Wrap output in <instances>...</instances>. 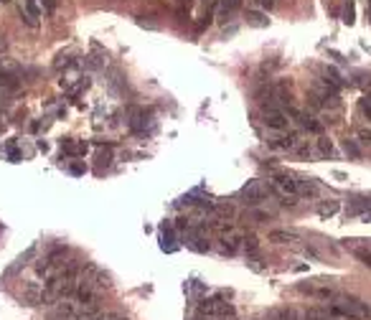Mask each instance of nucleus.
<instances>
[{
  "label": "nucleus",
  "mask_w": 371,
  "mask_h": 320,
  "mask_svg": "<svg viewBox=\"0 0 371 320\" xmlns=\"http://www.w3.org/2000/svg\"><path fill=\"white\" fill-rule=\"evenodd\" d=\"M333 315H341V318H351V320H366L371 315L369 305L361 300H353V297H343L341 303H336L331 307Z\"/></svg>",
  "instance_id": "f257e3e1"
},
{
  "label": "nucleus",
  "mask_w": 371,
  "mask_h": 320,
  "mask_svg": "<svg viewBox=\"0 0 371 320\" xmlns=\"http://www.w3.org/2000/svg\"><path fill=\"white\" fill-rule=\"evenodd\" d=\"M262 122L269 127V130H277L283 132L287 127V115L283 112V109H277L275 104H262Z\"/></svg>",
  "instance_id": "f03ea898"
},
{
  "label": "nucleus",
  "mask_w": 371,
  "mask_h": 320,
  "mask_svg": "<svg viewBox=\"0 0 371 320\" xmlns=\"http://www.w3.org/2000/svg\"><path fill=\"white\" fill-rule=\"evenodd\" d=\"M127 117H130V130L135 132V135H142V132H148L150 109H142V107H130V109H127Z\"/></svg>",
  "instance_id": "7ed1b4c3"
},
{
  "label": "nucleus",
  "mask_w": 371,
  "mask_h": 320,
  "mask_svg": "<svg viewBox=\"0 0 371 320\" xmlns=\"http://www.w3.org/2000/svg\"><path fill=\"white\" fill-rule=\"evenodd\" d=\"M242 196L247 198V203H249V206H257V203H262L267 198V188H265L262 181H249V183H244Z\"/></svg>",
  "instance_id": "20e7f679"
},
{
  "label": "nucleus",
  "mask_w": 371,
  "mask_h": 320,
  "mask_svg": "<svg viewBox=\"0 0 371 320\" xmlns=\"http://www.w3.org/2000/svg\"><path fill=\"white\" fill-rule=\"evenodd\" d=\"M23 20L31 28H38V20H41V5L38 0H23V10H20Z\"/></svg>",
  "instance_id": "39448f33"
},
{
  "label": "nucleus",
  "mask_w": 371,
  "mask_h": 320,
  "mask_svg": "<svg viewBox=\"0 0 371 320\" xmlns=\"http://www.w3.org/2000/svg\"><path fill=\"white\" fill-rule=\"evenodd\" d=\"M287 112L298 119V125H300V127H305V130H310V132H320V130H323V127H320V122H318V119L313 117V115H308V112H300V109H295L292 104L287 107Z\"/></svg>",
  "instance_id": "423d86ee"
},
{
  "label": "nucleus",
  "mask_w": 371,
  "mask_h": 320,
  "mask_svg": "<svg viewBox=\"0 0 371 320\" xmlns=\"http://www.w3.org/2000/svg\"><path fill=\"white\" fill-rule=\"evenodd\" d=\"M275 185L285 196H298V178L290 173H275Z\"/></svg>",
  "instance_id": "0eeeda50"
},
{
  "label": "nucleus",
  "mask_w": 371,
  "mask_h": 320,
  "mask_svg": "<svg viewBox=\"0 0 371 320\" xmlns=\"http://www.w3.org/2000/svg\"><path fill=\"white\" fill-rule=\"evenodd\" d=\"M76 300H79L82 305H94L97 297H94V290H92V282H79L76 285Z\"/></svg>",
  "instance_id": "6e6552de"
},
{
  "label": "nucleus",
  "mask_w": 371,
  "mask_h": 320,
  "mask_svg": "<svg viewBox=\"0 0 371 320\" xmlns=\"http://www.w3.org/2000/svg\"><path fill=\"white\" fill-rule=\"evenodd\" d=\"M0 86H3V89H8V92L20 89V79H18V74H16V71H10V69H3V71H0Z\"/></svg>",
  "instance_id": "1a4fd4ad"
},
{
  "label": "nucleus",
  "mask_w": 371,
  "mask_h": 320,
  "mask_svg": "<svg viewBox=\"0 0 371 320\" xmlns=\"http://www.w3.org/2000/svg\"><path fill=\"white\" fill-rule=\"evenodd\" d=\"M316 152H318L320 158H325V160L336 158V148H333V142L328 137H318L316 140Z\"/></svg>",
  "instance_id": "9d476101"
},
{
  "label": "nucleus",
  "mask_w": 371,
  "mask_h": 320,
  "mask_svg": "<svg viewBox=\"0 0 371 320\" xmlns=\"http://www.w3.org/2000/svg\"><path fill=\"white\" fill-rule=\"evenodd\" d=\"M269 241L290 244V241H298V234H295V231H285V229H275V231H269Z\"/></svg>",
  "instance_id": "9b49d317"
},
{
  "label": "nucleus",
  "mask_w": 371,
  "mask_h": 320,
  "mask_svg": "<svg viewBox=\"0 0 371 320\" xmlns=\"http://www.w3.org/2000/svg\"><path fill=\"white\" fill-rule=\"evenodd\" d=\"M318 183L316 178H298V196H316Z\"/></svg>",
  "instance_id": "f8f14e48"
},
{
  "label": "nucleus",
  "mask_w": 371,
  "mask_h": 320,
  "mask_svg": "<svg viewBox=\"0 0 371 320\" xmlns=\"http://www.w3.org/2000/svg\"><path fill=\"white\" fill-rule=\"evenodd\" d=\"M267 320H300V313L290 310V307H277L267 315Z\"/></svg>",
  "instance_id": "ddd939ff"
},
{
  "label": "nucleus",
  "mask_w": 371,
  "mask_h": 320,
  "mask_svg": "<svg viewBox=\"0 0 371 320\" xmlns=\"http://www.w3.org/2000/svg\"><path fill=\"white\" fill-rule=\"evenodd\" d=\"M302 320H336V315L331 310H320V307H310L302 313Z\"/></svg>",
  "instance_id": "4468645a"
},
{
  "label": "nucleus",
  "mask_w": 371,
  "mask_h": 320,
  "mask_svg": "<svg viewBox=\"0 0 371 320\" xmlns=\"http://www.w3.org/2000/svg\"><path fill=\"white\" fill-rule=\"evenodd\" d=\"M247 20H249V26H254V28H267L269 26V18L262 13V10H249V13H247Z\"/></svg>",
  "instance_id": "2eb2a0df"
},
{
  "label": "nucleus",
  "mask_w": 371,
  "mask_h": 320,
  "mask_svg": "<svg viewBox=\"0 0 371 320\" xmlns=\"http://www.w3.org/2000/svg\"><path fill=\"white\" fill-rule=\"evenodd\" d=\"M371 208V198H356V201L348 206V216H358V214H366Z\"/></svg>",
  "instance_id": "dca6fc26"
},
{
  "label": "nucleus",
  "mask_w": 371,
  "mask_h": 320,
  "mask_svg": "<svg viewBox=\"0 0 371 320\" xmlns=\"http://www.w3.org/2000/svg\"><path fill=\"white\" fill-rule=\"evenodd\" d=\"M338 211H341V201H323V203L318 206V214H320V219H328V216L338 214Z\"/></svg>",
  "instance_id": "f3484780"
},
{
  "label": "nucleus",
  "mask_w": 371,
  "mask_h": 320,
  "mask_svg": "<svg viewBox=\"0 0 371 320\" xmlns=\"http://www.w3.org/2000/svg\"><path fill=\"white\" fill-rule=\"evenodd\" d=\"M41 295H43V292H38V285L31 282L28 290H26V303H28V305H38V303H41Z\"/></svg>",
  "instance_id": "a211bd4d"
},
{
  "label": "nucleus",
  "mask_w": 371,
  "mask_h": 320,
  "mask_svg": "<svg viewBox=\"0 0 371 320\" xmlns=\"http://www.w3.org/2000/svg\"><path fill=\"white\" fill-rule=\"evenodd\" d=\"M213 211H216L224 221H227V219H231L234 216V206L231 203H213Z\"/></svg>",
  "instance_id": "6ab92c4d"
},
{
  "label": "nucleus",
  "mask_w": 371,
  "mask_h": 320,
  "mask_svg": "<svg viewBox=\"0 0 371 320\" xmlns=\"http://www.w3.org/2000/svg\"><path fill=\"white\" fill-rule=\"evenodd\" d=\"M353 20H356L353 3H351V0H346V5H343V23H346V26H353Z\"/></svg>",
  "instance_id": "aec40b11"
},
{
  "label": "nucleus",
  "mask_w": 371,
  "mask_h": 320,
  "mask_svg": "<svg viewBox=\"0 0 371 320\" xmlns=\"http://www.w3.org/2000/svg\"><path fill=\"white\" fill-rule=\"evenodd\" d=\"M51 269H53V262H51L49 257H43V259L36 262V274H38V277H43V274L51 272Z\"/></svg>",
  "instance_id": "412c9836"
},
{
  "label": "nucleus",
  "mask_w": 371,
  "mask_h": 320,
  "mask_svg": "<svg viewBox=\"0 0 371 320\" xmlns=\"http://www.w3.org/2000/svg\"><path fill=\"white\" fill-rule=\"evenodd\" d=\"M219 3H221V10H219V13H221V16H229L231 10H237V8L242 5V0H219Z\"/></svg>",
  "instance_id": "4be33fe9"
},
{
  "label": "nucleus",
  "mask_w": 371,
  "mask_h": 320,
  "mask_svg": "<svg viewBox=\"0 0 371 320\" xmlns=\"http://www.w3.org/2000/svg\"><path fill=\"white\" fill-rule=\"evenodd\" d=\"M242 241H244V249H247V252H249V254H254V252H257V249H260V239H257L254 234H249V236H244Z\"/></svg>",
  "instance_id": "5701e85b"
},
{
  "label": "nucleus",
  "mask_w": 371,
  "mask_h": 320,
  "mask_svg": "<svg viewBox=\"0 0 371 320\" xmlns=\"http://www.w3.org/2000/svg\"><path fill=\"white\" fill-rule=\"evenodd\" d=\"M353 257H356V259H361V262L366 264V267L371 269V252H369V249H361V247H356V249H353Z\"/></svg>",
  "instance_id": "b1692460"
},
{
  "label": "nucleus",
  "mask_w": 371,
  "mask_h": 320,
  "mask_svg": "<svg viewBox=\"0 0 371 320\" xmlns=\"http://www.w3.org/2000/svg\"><path fill=\"white\" fill-rule=\"evenodd\" d=\"M94 277H97V285H99V287H112V277H109V274H105L102 269L94 267Z\"/></svg>",
  "instance_id": "393cba45"
},
{
  "label": "nucleus",
  "mask_w": 371,
  "mask_h": 320,
  "mask_svg": "<svg viewBox=\"0 0 371 320\" xmlns=\"http://www.w3.org/2000/svg\"><path fill=\"white\" fill-rule=\"evenodd\" d=\"M346 152H348V155H351V158H361V150H358V145H356V142L353 140H346Z\"/></svg>",
  "instance_id": "a878e982"
},
{
  "label": "nucleus",
  "mask_w": 371,
  "mask_h": 320,
  "mask_svg": "<svg viewBox=\"0 0 371 320\" xmlns=\"http://www.w3.org/2000/svg\"><path fill=\"white\" fill-rule=\"evenodd\" d=\"M69 173H71V175H84V173H87V165H84V163H71V165H69Z\"/></svg>",
  "instance_id": "bb28decb"
},
{
  "label": "nucleus",
  "mask_w": 371,
  "mask_h": 320,
  "mask_svg": "<svg viewBox=\"0 0 371 320\" xmlns=\"http://www.w3.org/2000/svg\"><path fill=\"white\" fill-rule=\"evenodd\" d=\"M49 320H74V315H69V313H59V310H56V313L49 315Z\"/></svg>",
  "instance_id": "cd10ccee"
},
{
  "label": "nucleus",
  "mask_w": 371,
  "mask_h": 320,
  "mask_svg": "<svg viewBox=\"0 0 371 320\" xmlns=\"http://www.w3.org/2000/svg\"><path fill=\"white\" fill-rule=\"evenodd\" d=\"M361 112H364L366 119H371V102H366V99H364V102H361Z\"/></svg>",
  "instance_id": "c85d7f7f"
},
{
  "label": "nucleus",
  "mask_w": 371,
  "mask_h": 320,
  "mask_svg": "<svg viewBox=\"0 0 371 320\" xmlns=\"http://www.w3.org/2000/svg\"><path fill=\"white\" fill-rule=\"evenodd\" d=\"M257 5L265 8V10H272L275 8V0H257Z\"/></svg>",
  "instance_id": "c756f323"
},
{
  "label": "nucleus",
  "mask_w": 371,
  "mask_h": 320,
  "mask_svg": "<svg viewBox=\"0 0 371 320\" xmlns=\"http://www.w3.org/2000/svg\"><path fill=\"white\" fill-rule=\"evenodd\" d=\"M8 46H10L8 36H5V33H0V51H8Z\"/></svg>",
  "instance_id": "7c9ffc66"
},
{
  "label": "nucleus",
  "mask_w": 371,
  "mask_h": 320,
  "mask_svg": "<svg viewBox=\"0 0 371 320\" xmlns=\"http://www.w3.org/2000/svg\"><path fill=\"white\" fill-rule=\"evenodd\" d=\"M43 8H46V13H53V8H56V0H41Z\"/></svg>",
  "instance_id": "2f4dec72"
},
{
  "label": "nucleus",
  "mask_w": 371,
  "mask_h": 320,
  "mask_svg": "<svg viewBox=\"0 0 371 320\" xmlns=\"http://www.w3.org/2000/svg\"><path fill=\"white\" fill-rule=\"evenodd\" d=\"M252 216L257 219V221H267L269 219V214H265V211H252Z\"/></svg>",
  "instance_id": "473e14b6"
},
{
  "label": "nucleus",
  "mask_w": 371,
  "mask_h": 320,
  "mask_svg": "<svg viewBox=\"0 0 371 320\" xmlns=\"http://www.w3.org/2000/svg\"><path fill=\"white\" fill-rule=\"evenodd\" d=\"M105 320H127L125 315H117V313H109V315H105Z\"/></svg>",
  "instance_id": "72a5a7b5"
},
{
  "label": "nucleus",
  "mask_w": 371,
  "mask_h": 320,
  "mask_svg": "<svg viewBox=\"0 0 371 320\" xmlns=\"http://www.w3.org/2000/svg\"><path fill=\"white\" fill-rule=\"evenodd\" d=\"M3 69H5V61H3V59H0V71H3Z\"/></svg>",
  "instance_id": "f704fd0d"
},
{
  "label": "nucleus",
  "mask_w": 371,
  "mask_h": 320,
  "mask_svg": "<svg viewBox=\"0 0 371 320\" xmlns=\"http://www.w3.org/2000/svg\"><path fill=\"white\" fill-rule=\"evenodd\" d=\"M366 102H371V92H366Z\"/></svg>",
  "instance_id": "c9c22d12"
},
{
  "label": "nucleus",
  "mask_w": 371,
  "mask_h": 320,
  "mask_svg": "<svg viewBox=\"0 0 371 320\" xmlns=\"http://www.w3.org/2000/svg\"><path fill=\"white\" fill-rule=\"evenodd\" d=\"M0 3H8V0H0Z\"/></svg>",
  "instance_id": "e433bc0d"
},
{
  "label": "nucleus",
  "mask_w": 371,
  "mask_h": 320,
  "mask_svg": "<svg viewBox=\"0 0 371 320\" xmlns=\"http://www.w3.org/2000/svg\"><path fill=\"white\" fill-rule=\"evenodd\" d=\"M0 231H3V226H0Z\"/></svg>",
  "instance_id": "4c0bfd02"
}]
</instances>
